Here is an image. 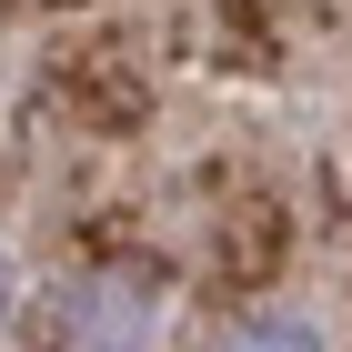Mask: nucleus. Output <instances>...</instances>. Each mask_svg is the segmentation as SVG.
Listing matches in <instances>:
<instances>
[{"label": "nucleus", "mask_w": 352, "mask_h": 352, "mask_svg": "<svg viewBox=\"0 0 352 352\" xmlns=\"http://www.w3.org/2000/svg\"><path fill=\"white\" fill-rule=\"evenodd\" d=\"M151 342V292L141 282H81L60 312V352H141Z\"/></svg>", "instance_id": "nucleus-1"}, {"label": "nucleus", "mask_w": 352, "mask_h": 352, "mask_svg": "<svg viewBox=\"0 0 352 352\" xmlns=\"http://www.w3.org/2000/svg\"><path fill=\"white\" fill-rule=\"evenodd\" d=\"M221 352H322V342H312L302 322H242V332H232Z\"/></svg>", "instance_id": "nucleus-2"}, {"label": "nucleus", "mask_w": 352, "mask_h": 352, "mask_svg": "<svg viewBox=\"0 0 352 352\" xmlns=\"http://www.w3.org/2000/svg\"><path fill=\"white\" fill-rule=\"evenodd\" d=\"M0 312H10V262H0Z\"/></svg>", "instance_id": "nucleus-3"}]
</instances>
